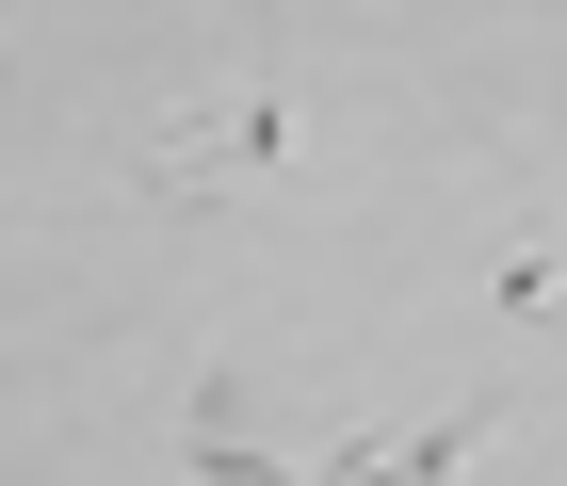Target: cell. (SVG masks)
<instances>
[{"label": "cell", "instance_id": "277c9868", "mask_svg": "<svg viewBox=\"0 0 567 486\" xmlns=\"http://www.w3.org/2000/svg\"><path fill=\"white\" fill-rule=\"evenodd\" d=\"M195 486H308L292 454H260V438H195Z\"/></svg>", "mask_w": 567, "mask_h": 486}, {"label": "cell", "instance_id": "7a4b0ae2", "mask_svg": "<svg viewBox=\"0 0 567 486\" xmlns=\"http://www.w3.org/2000/svg\"><path fill=\"white\" fill-rule=\"evenodd\" d=\"M486 438H503V405H454V422H422V438H341L324 486H471Z\"/></svg>", "mask_w": 567, "mask_h": 486}, {"label": "cell", "instance_id": "3957f363", "mask_svg": "<svg viewBox=\"0 0 567 486\" xmlns=\"http://www.w3.org/2000/svg\"><path fill=\"white\" fill-rule=\"evenodd\" d=\"M486 292H503V309L535 324V309H551V292H567V260H551V244H535V227H519V244H503V260H486Z\"/></svg>", "mask_w": 567, "mask_h": 486}, {"label": "cell", "instance_id": "6da1fadb", "mask_svg": "<svg viewBox=\"0 0 567 486\" xmlns=\"http://www.w3.org/2000/svg\"><path fill=\"white\" fill-rule=\"evenodd\" d=\"M276 163H292V97L244 82L227 114H195V131L146 146V195H212V178H276Z\"/></svg>", "mask_w": 567, "mask_h": 486}]
</instances>
